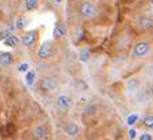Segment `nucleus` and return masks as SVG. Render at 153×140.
Wrapping results in <instances>:
<instances>
[{
	"instance_id": "f257e3e1",
	"label": "nucleus",
	"mask_w": 153,
	"mask_h": 140,
	"mask_svg": "<svg viewBox=\"0 0 153 140\" xmlns=\"http://www.w3.org/2000/svg\"><path fill=\"white\" fill-rule=\"evenodd\" d=\"M77 14L83 18V20H94L98 14V8L97 6L90 2V0H84L82 3L79 4L77 7Z\"/></svg>"
},
{
	"instance_id": "dca6fc26",
	"label": "nucleus",
	"mask_w": 153,
	"mask_h": 140,
	"mask_svg": "<svg viewBox=\"0 0 153 140\" xmlns=\"http://www.w3.org/2000/svg\"><path fill=\"white\" fill-rule=\"evenodd\" d=\"M75 89L77 92H87L88 90V83L84 79H76L75 81Z\"/></svg>"
},
{
	"instance_id": "f3484780",
	"label": "nucleus",
	"mask_w": 153,
	"mask_h": 140,
	"mask_svg": "<svg viewBox=\"0 0 153 140\" xmlns=\"http://www.w3.org/2000/svg\"><path fill=\"white\" fill-rule=\"evenodd\" d=\"M141 126H143L145 129H153V114L143 117L141 121Z\"/></svg>"
},
{
	"instance_id": "6e6552de",
	"label": "nucleus",
	"mask_w": 153,
	"mask_h": 140,
	"mask_svg": "<svg viewBox=\"0 0 153 140\" xmlns=\"http://www.w3.org/2000/svg\"><path fill=\"white\" fill-rule=\"evenodd\" d=\"M141 89V81L138 78H130L126 82V92L128 94H134Z\"/></svg>"
},
{
	"instance_id": "6ab92c4d",
	"label": "nucleus",
	"mask_w": 153,
	"mask_h": 140,
	"mask_svg": "<svg viewBox=\"0 0 153 140\" xmlns=\"http://www.w3.org/2000/svg\"><path fill=\"white\" fill-rule=\"evenodd\" d=\"M37 7H39V0H25L26 11H35Z\"/></svg>"
},
{
	"instance_id": "423d86ee",
	"label": "nucleus",
	"mask_w": 153,
	"mask_h": 140,
	"mask_svg": "<svg viewBox=\"0 0 153 140\" xmlns=\"http://www.w3.org/2000/svg\"><path fill=\"white\" fill-rule=\"evenodd\" d=\"M72 105H73V99H72L69 94H59L55 99V107L59 110V111H68L71 110Z\"/></svg>"
},
{
	"instance_id": "9b49d317",
	"label": "nucleus",
	"mask_w": 153,
	"mask_h": 140,
	"mask_svg": "<svg viewBox=\"0 0 153 140\" xmlns=\"http://www.w3.org/2000/svg\"><path fill=\"white\" fill-rule=\"evenodd\" d=\"M138 25L142 29H152L153 28V17L152 15H142V17H139Z\"/></svg>"
},
{
	"instance_id": "1a4fd4ad",
	"label": "nucleus",
	"mask_w": 153,
	"mask_h": 140,
	"mask_svg": "<svg viewBox=\"0 0 153 140\" xmlns=\"http://www.w3.org/2000/svg\"><path fill=\"white\" fill-rule=\"evenodd\" d=\"M47 133H48V129H47V126L43 125V123L36 125L35 128L32 129V136L35 137V139H37V140L44 139V137L47 136Z\"/></svg>"
},
{
	"instance_id": "2eb2a0df",
	"label": "nucleus",
	"mask_w": 153,
	"mask_h": 140,
	"mask_svg": "<svg viewBox=\"0 0 153 140\" xmlns=\"http://www.w3.org/2000/svg\"><path fill=\"white\" fill-rule=\"evenodd\" d=\"M25 82L28 86H33L36 82V71L33 69H29L28 72L25 74Z\"/></svg>"
},
{
	"instance_id": "aec40b11",
	"label": "nucleus",
	"mask_w": 153,
	"mask_h": 140,
	"mask_svg": "<svg viewBox=\"0 0 153 140\" xmlns=\"http://www.w3.org/2000/svg\"><path fill=\"white\" fill-rule=\"evenodd\" d=\"M17 71H18V72H24V74H26V72L29 71V64H28V62H21V64L17 67Z\"/></svg>"
},
{
	"instance_id": "4be33fe9",
	"label": "nucleus",
	"mask_w": 153,
	"mask_h": 140,
	"mask_svg": "<svg viewBox=\"0 0 153 140\" xmlns=\"http://www.w3.org/2000/svg\"><path fill=\"white\" fill-rule=\"evenodd\" d=\"M138 114H132V115H130V117H128L127 118V123L128 125H134V123L137 122V121H138Z\"/></svg>"
},
{
	"instance_id": "412c9836",
	"label": "nucleus",
	"mask_w": 153,
	"mask_h": 140,
	"mask_svg": "<svg viewBox=\"0 0 153 140\" xmlns=\"http://www.w3.org/2000/svg\"><path fill=\"white\" fill-rule=\"evenodd\" d=\"M10 35H13V33L8 31V29H4V31H0V42H4V40L7 39Z\"/></svg>"
},
{
	"instance_id": "0eeeda50",
	"label": "nucleus",
	"mask_w": 153,
	"mask_h": 140,
	"mask_svg": "<svg viewBox=\"0 0 153 140\" xmlns=\"http://www.w3.org/2000/svg\"><path fill=\"white\" fill-rule=\"evenodd\" d=\"M64 132L68 137H77L79 133H80V125L75 121H68V122L64 125Z\"/></svg>"
},
{
	"instance_id": "20e7f679",
	"label": "nucleus",
	"mask_w": 153,
	"mask_h": 140,
	"mask_svg": "<svg viewBox=\"0 0 153 140\" xmlns=\"http://www.w3.org/2000/svg\"><path fill=\"white\" fill-rule=\"evenodd\" d=\"M54 53H55V47H54V43L51 40L43 42L39 46V49H37V57L40 60H48V58H51L54 56Z\"/></svg>"
},
{
	"instance_id": "393cba45",
	"label": "nucleus",
	"mask_w": 153,
	"mask_h": 140,
	"mask_svg": "<svg viewBox=\"0 0 153 140\" xmlns=\"http://www.w3.org/2000/svg\"><path fill=\"white\" fill-rule=\"evenodd\" d=\"M135 130H134V129H131V130H130V132H128V136H130V137H131V139H134V137H135L137 136V135H135Z\"/></svg>"
},
{
	"instance_id": "f8f14e48",
	"label": "nucleus",
	"mask_w": 153,
	"mask_h": 140,
	"mask_svg": "<svg viewBox=\"0 0 153 140\" xmlns=\"http://www.w3.org/2000/svg\"><path fill=\"white\" fill-rule=\"evenodd\" d=\"M13 62H14L13 54L8 53V51H0V65H3V67H10Z\"/></svg>"
},
{
	"instance_id": "cd10ccee",
	"label": "nucleus",
	"mask_w": 153,
	"mask_h": 140,
	"mask_svg": "<svg viewBox=\"0 0 153 140\" xmlns=\"http://www.w3.org/2000/svg\"><path fill=\"white\" fill-rule=\"evenodd\" d=\"M149 2H150V3H153V0H149Z\"/></svg>"
},
{
	"instance_id": "5701e85b",
	"label": "nucleus",
	"mask_w": 153,
	"mask_h": 140,
	"mask_svg": "<svg viewBox=\"0 0 153 140\" xmlns=\"http://www.w3.org/2000/svg\"><path fill=\"white\" fill-rule=\"evenodd\" d=\"M139 140H153V136L150 133H142V135H139Z\"/></svg>"
},
{
	"instance_id": "f03ea898",
	"label": "nucleus",
	"mask_w": 153,
	"mask_h": 140,
	"mask_svg": "<svg viewBox=\"0 0 153 140\" xmlns=\"http://www.w3.org/2000/svg\"><path fill=\"white\" fill-rule=\"evenodd\" d=\"M39 89L43 93H54L55 90H58L59 87V82L58 79L53 75H44L39 79Z\"/></svg>"
},
{
	"instance_id": "39448f33",
	"label": "nucleus",
	"mask_w": 153,
	"mask_h": 140,
	"mask_svg": "<svg viewBox=\"0 0 153 140\" xmlns=\"http://www.w3.org/2000/svg\"><path fill=\"white\" fill-rule=\"evenodd\" d=\"M37 39H39V29H32V31H28V32H25L22 35L21 44L30 49V47H33L36 44Z\"/></svg>"
},
{
	"instance_id": "a878e982",
	"label": "nucleus",
	"mask_w": 153,
	"mask_h": 140,
	"mask_svg": "<svg viewBox=\"0 0 153 140\" xmlns=\"http://www.w3.org/2000/svg\"><path fill=\"white\" fill-rule=\"evenodd\" d=\"M54 2H55V3H61V2H62V0H54Z\"/></svg>"
},
{
	"instance_id": "7ed1b4c3",
	"label": "nucleus",
	"mask_w": 153,
	"mask_h": 140,
	"mask_svg": "<svg viewBox=\"0 0 153 140\" xmlns=\"http://www.w3.org/2000/svg\"><path fill=\"white\" fill-rule=\"evenodd\" d=\"M149 51H150V43L145 39H141L134 43L131 54L134 58H143Z\"/></svg>"
},
{
	"instance_id": "4468645a",
	"label": "nucleus",
	"mask_w": 153,
	"mask_h": 140,
	"mask_svg": "<svg viewBox=\"0 0 153 140\" xmlns=\"http://www.w3.org/2000/svg\"><path fill=\"white\" fill-rule=\"evenodd\" d=\"M21 42V39L18 38V36H15V35H10L7 38V39L4 40L3 43H4V46H7V47H15L18 43Z\"/></svg>"
},
{
	"instance_id": "bb28decb",
	"label": "nucleus",
	"mask_w": 153,
	"mask_h": 140,
	"mask_svg": "<svg viewBox=\"0 0 153 140\" xmlns=\"http://www.w3.org/2000/svg\"><path fill=\"white\" fill-rule=\"evenodd\" d=\"M131 2H138V0H131Z\"/></svg>"
},
{
	"instance_id": "b1692460",
	"label": "nucleus",
	"mask_w": 153,
	"mask_h": 140,
	"mask_svg": "<svg viewBox=\"0 0 153 140\" xmlns=\"http://www.w3.org/2000/svg\"><path fill=\"white\" fill-rule=\"evenodd\" d=\"M94 110H95V105H94V104H90V105H87V107L84 108V112H85V114H93Z\"/></svg>"
},
{
	"instance_id": "9d476101",
	"label": "nucleus",
	"mask_w": 153,
	"mask_h": 140,
	"mask_svg": "<svg viewBox=\"0 0 153 140\" xmlns=\"http://www.w3.org/2000/svg\"><path fill=\"white\" fill-rule=\"evenodd\" d=\"M66 35V28H65V25L62 24L61 21H58L57 24H55V26H54V32H53V38L54 40H59L62 39L64 36Z\"/></svg>"
},
{
	"instance_id": "a211bd4d",
	"label": "nucleus",
	"mask_w": 153,
	"mask_h": 140,
	"mask_svg": "<svg viewBox=\"0 0 153 140\" xmlns=\"http://www.w3.org/2000/svg\"><path fill=\"white\" fill-rule=\"evenodd\" d=\"M26 25H28V20H26V18H24V17L17 18V20H15V22H14L15 29H19V31H22V29L25 28Z\"/></svg>"
},
{
	"instance_id": "ddd939ff",
	"label": "nucleus",
	"mask_w": 153,
	"mask_h": 140,
	"mask_svg": "<svg viewBox=\"0 0 153 140\" xmlns=\"http://www.w3.org/2000/svg\"><path fill=\"white\" fill-rule=\"evenodd\" d=\"M90 57H91V51H90V49L87 46L82 47L79 50V60L82 62H87L90 60Z\"/></svg>"
}]
</instances>
